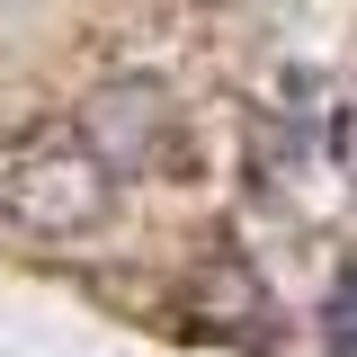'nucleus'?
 Listing matches in <instances>:
<instances>
[{
	"label": "nucleus",
	"mask_w": 357,
	"mask_h": 357,
	"mask_svg": "<svg viewBox=\"0 0 357 357\" xmlns=\"http://www.w3.org/2000/svg\"><path fill=\"white\" fill-rule=\"evenodd\" d=\"M107 206H116V170L89 143H36L0 170V215L36 241H81L107 223Z\"/></svg>",
	"instance_id": "obj_1"
},
{
	"label": "nucleus",
	"mask_w": 357,
	"mask_h": 357,
	"mask_svg": "<svg viewBox=\"0 0 357 357\" xmlns=\"http://www.w3.org/2000/svg\"><path fill=\"white\" fill-rule=\"evenodd\" d=\"M81 143L107 161V170H143V161H161V143H170V89L152 81V72H116V81H98L81 98Z\"/></svg>",
	"instance_id": "obj_2"
}]
</instances>
